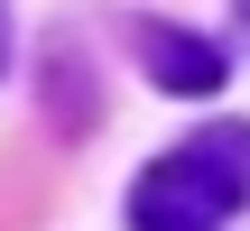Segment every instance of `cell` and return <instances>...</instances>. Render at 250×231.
I'll use <instances>...</instances> for the list:
<instances>
[{"label": "cell", "instance_id": "obj_1", "mask_svg": "<svg viewBox=\"0 0 250 231\" xmlns=\"http://www.w3.org/2000/svg\"><path fill=\"white\" fill-rule=\"evenodd\" d=\"M241 194H250V130L223 120V130H204V139H176V148L139 176L130 222L139 231H223L241 213Z\"/></svg>", "mask_w": 250, "mask_h": 231}, {"label": "cell", "instance_id": "obj_2", "mask_svg": "<svg viewBox=\"0 0 250 231\" xmlns=\"http://www.w3.org/2000/svg\"><path fill=\"white\" fill-rule=\"evenodd\" d=\"M130 46H139V65H148L167 93H223V46H213V37H186V28H167V19H130Z\"/></svg>", "mask_w": 250, "mask_h": 231}]
</instances>
